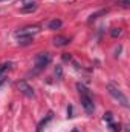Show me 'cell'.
<instances>
[{
	"instance_id": "6da1fadb",
	"label": "cell",
	"mask_w": 130,
	"mask_h": 132,
	"mask_svg": "<svg viewBox=\"0 0 130 132\" xmlns=\"http://www.w3.org/2000/svg\"><path fill=\"white\" fill-rule=\"evenodd\" d=\"M77 89L80 91L81 104H83L84 111H86L89 115H92V114L95 112V104H94V100H92V97H90V92H89V89H87L86 86H83L81 83H78V85H77Z\"/></svg>"
},
{
	"instance_id": "7a4b0ae2",
	"label": "cell",
	"mask_w": 130,
	"mask_h": 132,
	"mask_svg": "<svg viewBox=\"0 0 130 132\" xmlns=\"http://www.w3.org/2000/svg\"><path fill=\"white\" fill-rule=\"evenodd\" d=\"M107 91H109V94L113 97V98L118 100V103H121L124 108H129V98L123 94V91L116 86V85H113V83H109L107 85Z\"/></svg>"
},
{
	"instance_id": "3957f363",
	"label": "cell",
	"mask_w": 130,
	"mask_h": 132,
	"mask_svg": "<svg viewBox=\"0 0 130 132\" xmlns=\"http://www.w3.org/2000/svg\"><path fill=\"white\" fill-rule=\"evenodd\" d=\"M51 63V54L49 52H40L35 57V71H41Z\"/></svg>"
},
{
	"instance_id": "277c9868",
	"label": "cell",
	"mask_w": 130,
	"mask_h": 132,
	"mask_svg": "<svg viewBox=\"0 0 130 132\" xmlns=\"http://www.w3.org/2000/svg\"><path fill=\"white\" fill-rule=\"evenodd\" d=\"M40 32V26H28V28H23V29H18L15 31V37H32L35 34Z\"/></svg>"
},
{
	"instance_id": "5b68a950",
	"label": "cell",
	"mask_w": 130,
	"mask_h": 132,
	"mask_svg": "<svg viewBox=\"0 0 130 132\" xmlns=\"http://www.w3.org/2000/svg\"><path fill=\"white\" fill-rule=\"evenodd\" d=\"M17 86H18V89H20V92L22 94H25L26 97H34V89L26 83V81H18L17 83Z\"/></svg>"
},
{
	"instance_id": "8992f818",
	"label": "cell",
	"mask_w": 130,
	"mask_h": 132,
	"mask_svg": "<svg viewBox=\"0 0 130 132\" xmlns=\"http://www.w3.org/2000/svg\"><path fill=\"white\" fill-rule=\"evenodd\" d=\"M52 117H54V114H52V112H49V114L46 115V118H43V120L38 123V126H37V132H43V129L48 126V123L52 120Z\"/></svg>"
},
{
	"instance_id": "52a82bcc",
	"label": "cell",
	"mask_w": 130,
	"mask_h": 132,
	"mask_svg": "<svg viewBox=\"0 0 130 132\" xmlns=\"http://www.w3.org/2000/svg\"><path fill=\"white\" fill-rule=\"evenodd\" d=\"M69 43H70V38H67V37H55L54 38V45L55 46H66Z\"/></svg>"
},
{
	"instance_id": "ba28073f",
	"label": "cell",
	"mask_w": 130,
	"mask_h": 132,
	"mask_svg": "<svg viewBox=\"0 0 130 132\" xmlns=\"http://www.w3.org/2000/svg\"><path fill=\"white\" fill-rule=\"evenodd\" d=\"M61 25H63V22H61L60 19H54V20H51V22H49L48 28L54 31V29H58V28H61Z\"/></svg>"
},
{
	"instance_id": "9c48e42d",
	"label": "cell",
	"mask_w": 130,
	"mask_h": 132,
	"mask_svg": "<svg viewBox=\"0 0 130 132\" xmlns=\"http://www.w3.org/2000/svg\"><path fill=\"white\" fill-rule=\"evenodd\" d=\"M31 43H32V37H18V45L26 46V45H31Z\"/></svg>"
},
{
	"instance_id": "30bf717a",
	"label": "cell",
	"mask_w": 130,
	"mask_h": 132,
	"mask_svg": "<svg viewBox=\"0 0 130 132\" xmlns=\"http://www.w3.org/2000/svg\"><path fill=\"white\" fill-rule=\"evenodd\" d=\"M35 9H37V3H35V5H29V6H22V9H20V11L26 14V12H34Z\"/></svg>"
},
{
	"instance_id": "8fae6325",
	"label": "cell",
	"mask_w": 130,
	"mask_h": 132,
	"mask_svg": "<svg viewBox=\"0 0 130 132\" xmlns=\"http://www.w3.org/2000/svg\"><path fill=\"white\" fill-rule=\"evenodd\" d=\"M109 129H110V132H121V125L119 123L116 125L112 121V123H109Z\"/></svg>"
},
{
	"instance_id": "7c38bea8",
	"label": "cell",
	"mask_w": 130,
	"mask_h": 132,
	"mask_svg": "<svg viewBox=\"0 0 130 132\" xmlns=\"http://www.w3.org/2000/svg\"><path fill=\"white\" fill-rule=\"evenodd\" d=\"M11 68H12V63H11V62H8V63H2V65H0V74H5V72L9 71Z\"/></svg>"
},
{
	"instance_id": "4fadbf2b",
	"label": "cell",
	"mask_w": 130,
	"mask_h": 132,
	"mask_svg": "<svg viewBox=\"0 0 130 132\" xmlns=\"http://www.w3.org/2000/svg\"><path fill=\"white\" fill-rule=\"evenodd\" d=\"M121 34H123V29H121V28H113V29L110 31V35H112L113 38H116V37H119Z\"/></svg>"
},
{
	"instance_id": "5bb4252c",
	"label": "cell",
	"mask_w": 130,
	"mask_h": 132,
	"mask_svg": "<svg viewBox=\"0 0 130 132\" xmlns=\"http://www.w3.org/2000/svg\"><path fill=\"white\" fill-rule=\"evenodd\" d=\"M103 120L107 121V123H112V121H113V114H112V112H106V114L103 115Z\"/></svg>"
},
{
	"instance_id": "9a60e30c",
	"label": "cell",
	"mask_w": 130,
	"mask_h": 132,
	"mask_svg": "<svg viewBox=\"0 0 130 132\" xmlns=\"http://www.w3.org/2000/svg\"><path fill=\"white\" fill-rule=\"evenodd\" d=\"M29 5H35V0H23V6H29Z\"/></svg>"
},
{
	"instance_id": "2e32d148",
	"label": "cell",
	"mask_w": 130,
	"mask_h": 132,
	"mask_svg": "<svg viewBox=\"0 0 130 132\" xmlns=\"http://www.w3.org/2000/svg\"><path fill=\"white\" fill-rule=\"evenodd\" d=\"M55 74H57V77H58V78L61 77V68H60V66H58V68L55 69Z\"/></svg>"
},
{
	"instance_id": "e0dca14e",
	"label": "cell",
	"mask_w": 130,
	"mask_h": 132,
	"mask_svg": "<svg viewBox=\"0 0 130 132\" xmlns=\"http://www.w3.org/2000/svg\"><path fill=\"white\" fill-rule=\"evenodd\" d=\"M5 78H6V75H5V74H0V86L5 83Z\"/></svg>"
},
{
	"instance_id": "ac0fdd59",
	"label": "cell",
	"mask_w": 130,
	"mask_h": 132,
	"mask_svg": "<svg viewBox=\"0 0 130 132\" xmlns=\"http://www.w3.org/2000/svg\"><path fill=\"white\" fill-rule=\"evenodd\" d=\"M63 60H66V62H70V60H72V57H70V55H67V54H64V55H63Z\"/></svg>"
},
{
	"instance_id": "d6986e66",
	"label": "cell",
	"mask_w": 130,
	"mask_h": 132,
	"mask_svg": "<svg viewBox=\"0 0 130 132\" xmlns=\"http://www.w3.org/2000/svg\"><path fill=\"white\" fill-rule=\"evenodd\" d=\"M67 117H72V106L67 108Z\"/></svg>"
},
{
	"instance_id": "ffe728a7",
	"label": "cell",
	"mask_w": 130,
	"mask_h": 132,
	"mask_svg": "<svg viewBox=\"0 0 130 132\" xmlns=\"http://www.w3.org/2000/svg\"><path fill=\"white\" fill-rule=\"evenodd\" d=\"M129 3H130V0H124V2H123V6H124V8H129Z\"/></svg>"
},
{
	"instance_id": "44dd1931",
	"label": "cell",
	"mask_w": 130,
	"mask_h": 132,
	"mask_svg": "<svg viewBox=\"0 0 130 132\" xmlns=\"http://www.w3.org/2000/svg\"><path fill=\"white\" fill-rule=\"evenodd\" d=\"M73 132H78V131H77V129H73Z\"/></svg>"
}]
</instances>
